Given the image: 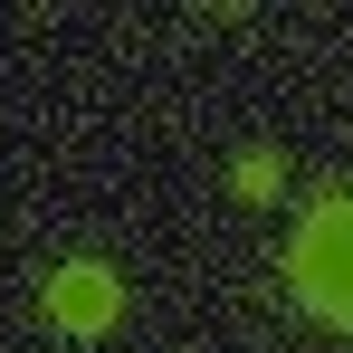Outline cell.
Wrapping results in <instances>:
<instances>
[{
  "instance_id": "1",
  "label": "cell",
  "mask_w": 353,
  "mask_h": 353,
  "mask_svg": "<svg viewBox=\"0 0 353 353\" xmlns=\"http://www.w3.org/2000/svg\"><path fill=\"white\" fill-rule=\"evenodd\" d=\"M287 287L305 315L353 325V191H325L305 210V230L287 239Z\"/></svg>"
},
{
  "instance_id": "2",
  "label": "cell",
  "mask_w": 353,
  "mask_h": 353,
  "mask_svg": "<svg viewBox=\"0 0 353 353\" xmlns=\"http://www.w3.org/2000/svg\"><path fill=\"white\" fill-rule=\"evenodd\" d=\"M39 305H48L58 334H105V325L124 315V277H115V268H96V258H67L58 277L39 287Z\"/></svg>"
},
{
  "instance_id": "3",
  "label": "cell",
  "mask_w": 353,
  "mask_h": 353,
  "mask_svg": "<svg viewBox=\"0 0 353 353\" xmlns=\"http://www.w3.org/2000/svg\"><path fill=\"white\" fill-rule=\"evenodd\" d=\"M230 191H239V201H277V191H287V163H277V153L258 143V153H239V172H230Z\"/></svg>"
}]
</instances>
